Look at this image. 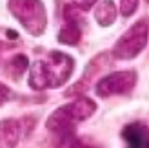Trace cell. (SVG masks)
<instances>
[{
    "label": "cell",
    "mask_w": 149,
    "mask_h": 148,
    "mask_svg": "<svg viewBox=\"0 0 149 148\" xmlns=\"http://www.w3.org/2000/svg\"><path fill=\"white\" fill-rule=\"evenodd\" d=\"M74 68V61L62 53V51H53L47 58L33 62L29 70L27 82L33 90H49V88H60L69 80Z\"/></svg>",
    "instance_id": "6da1fadb"
},
{
    "label": "cell",
    "mask_w": 149,
    "mask_h": 148,
    "mask_svg": "<svg viewBox=\"0 0 149 148\" xmlns=\"http://www.w3.org/2000/svg\"><path fill=\"white\" fill-rule=\"evenodd\" d=\"M96 112V102L87 97H78L77 101L68 102L60 108H56L53 113L47 117L46 128L53 134L68 135L73 132V128L80 124L82 121L89 119Z\"/></svg>",
    "instance_id": "7a4b0ae2"
},
{
    "label": "cell",
    "mask_w": 149,
    "mask_h": 148,
    "mask_svg": "<svg viewBox=\"0 0 149 148\" xmlns=\"http://www.w3.org/2000/svg\"><path fill=\"white\" fill-rule=\"evenodd\" d=\"M7 7L13 13V17L33 37H38L46 31L47 15L40 0H9Z\"/></svg>",
    "instance_id": "3957f363"
},
{
    "label": "cell",
    "mask_w": 149,
    "mask_h": 148,
    "mask_svg": "<svg viewBox=\"0 0 149 148\" xmlns=\"http://www.w3.org/2000/svg\"><path fill=\"white\" fill-rule=\"evenodd\" d=\"M147 39H149V18H140L116 40L113 48V57L118 61H129V58L138 57L147 46Z\"/></svg>",
    "instance_id": "277c9868"
},
{
    "label": "cell",
    "mask_w": 149,
    "mask_h": 148,
    "mask_svg": "<svg viewBox=\"0 0 149 148\" xmlns=\"http://www.w3.org/2000/svg\"><path fill=\"white\" fill-rule=\"evenodd\" d=\"M136 86V71L135 70H122L109 73L96 82L95 92L98 97H111V95H124L129 93Z\"/></svg>",
    "instance_id": "5b68a950"
},
{
    "label": "cell",
    "mask_w": 149,
    "mask_h": 148,
    "mask_svg": "<svg viewBox=\"0 0 149 148\" xmlns=\"http://www.w3.org/2000/svg\"><path fill=\"white\" fill-rule=\"evenodd\" d=\"M125 148H149V126L142 123H131L122 130Z\"/></svg>",
    "instance_id": "8992f818"
},
{
    "label": "cell",
    "mask_w": 149,
    "mask_h": 148,
    "mask_svg": "<svg viewBox=\"0 0 149 148\" xmlns=\"http://www.w3.org/2000/svg\"><path fill=\"white\" fill-rule=\"evenodd\" d=\"M82 37V27L80 20L77 18V15L71 7H65V24L58 33V42L68 44V46H77Z\"/></svg>",
    "instance_id": "52a82bcc"
},
{
    "label": "cell",
    "mask_w": 149,
    "mask_h": 148,
    "mask_svg": "<svg viewBox=\"0 0 149 148\" xmlns=\"http://www.w3.org/2000/svg\"><path fill=\"white\" fill-rule=\"evenodd\" d=\"M22 121L4 119L0 121V148H17L22 137Z\"/></svg>",
    "instance_id": "ba28073f"
},
{
    "label": "cell",
    "mask_w": 149,
    "mask_h": 148,
    "mask_svg": "<svg viewBox=\"0 0 149 148\" xmlns=\"http://www.w3.org/2000/svg\"><path fill=\"white\" fill-rule=\"evenodd\" d=\"M95 18L102 27L111 26L116 20V7L113 0H102L95 9Z\"/></svg>",
    "instance_id": "9c48e42d"
},
{
    "label": "cell",
    "mask_w": 149,
    "mask_h": 148,
    "mask_svg": "<svg viewBox=\"0 0 149 148\" xmlns=\"http://www.w3.org/2000/svg\"><path fill=\"white\" fill-rule=\"evenodd\" d=\"M58 148H95V146H89L86 143H82L80 139H77L74 135L68 134V135L62 137V143L58 144Z\"/></svg>",
    "instance_id": "30bf717a"
},
{
    "label": "cell",
    "mask_w": 149,
    "mask_h": 148,
    "mask_svg": "<svg viewBox=\"0 0 149 148\" xmlns=\"http://www.w3.org/2000/svg\"><path fill=\"white\" fill-rule=\"evenodd\" d=\"M27 68V58L24 55H17V57H13V61H11V70H13V75L15 77H20V73L24 71Z\"/></svg>",
    "instance_id": "8fae6325"
},
{
    "label": "cell",
    "mask_w": 149,
    "mask_h": 148,
    "mask_svg": "<svg viewBox=\"0 0 149 148\" xmlns=\"http://www.w3.org/2000/svg\"><path fill=\"white\" fill-rule=\"evenodd\" d=\"M138 7V0H120V13L124 17H131Z\"/></svg>",
    "instance_id": "7c38bea8"
},
{
    "label": "cell",
    "mask_w": 149,
    "mask_h": 148,
    "mask_svg": "<svg viewBox=\"0 0 149 148\" xmlns=\"http://www.w3.org/2000/svg\"><path fill=\"white\" fill-rule=\"evenodd\" d=\"M73 6L74 7H78V9L82 11H87V9H91V7L96 4V0H71Z\"/></svg>",
    "instance_id": "4fadbf2b"
},
{
    "label": "cell",
    "mask_w": 149,
    "mask_h": 148,
    "mask_svg": "<svg viewBox=\"0 0 149 148\" xmlns=\"http://www.w3.org/2000/svg\"><path fill=\"white\" fill-rule=\"evenodd\" d=\"M9 99H11V92H9V88H7L6 84L0 82V106L6 104V102L9 101Z\"/></svg>",
    "instance_id": "5bb4252c"
},
{
    "label": "cell",
    "mask_w": 149,
    "mask_h": 148,
    "mask_svg": "<svg viewBox=\"0 0 149 148\" xmlns=\"http://www.w3.org/2000/svg\"><path fill=\"white\" fill-rule=\"evenodd\" d=\"M146 2H149V0H146Z\"/></svg>",
    "instance_id": "9a60e30c"
}]
</instances>
